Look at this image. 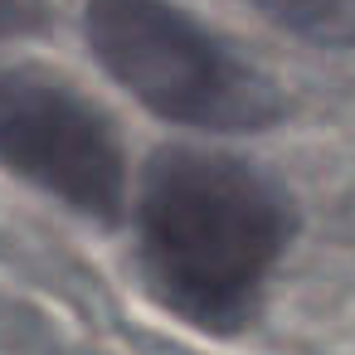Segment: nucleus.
<instances>
[{"label": "nucleus", "mask_w": 355, "mask_h": 355, "mask_svg": "<svg viewBox=\"0 0 355 355\" xmlns=\"http://www.w3.org/2000/svg\"><path fill=\"white\" fill-rule=\"evenodd\" d=\"M253 6L297 40L355 49V0H253Z\"/></svg>", "instance_id": "4"}, {"label": "nucleus", "mask_w": 355, "mask_h": 355, "mask_svg": "<svg viewBox=\"0 0 355 355\" xmlns=\"http://www.w3.org/2000/svg\"><path fill=\"white\" fill-rule=\"evenodd\" d=\"M88 49L156 117L200 132H258L282 93L171 0H88Z\"/></svg>", "instance_id": "2"}, {"label": "nucleus", "mask_w": 355, "mask_h": 355, "mask_svg": "<svg viewBox=\"0 0 355 355\" xmlns=\"http://www.w3.org/2000/svg\"><path fill=\"white\" fill-rule=\"evenodd\" d=\"M35 20H40V10L30 6V0H0V35H20Z\"/></svg>", "instance_id": "5"}, {"label": "nucleus", "mask_w": 355, "mask_h": 355, "mask_svg": "<svg viewBox=\"0 0 355 355\" xmlns=\"http://www.w3.org/2000/svg\"><path fill=\"white\" fill-rule=\"evenodd\" d=\"M292 209L253 166L161 151L141 190V248L156 287L195 321H234L287 248Z\"/></svg>", "instance_id": "1"}, {"label": "nucleus", "mask_w": 355, "mask_h": 355, "mask_svg": "<svg viewBox=\"0 0 355 355\" xmlns=\"http://www.w3.org/2000/svg\"><path fill=\"white\" fill-rule=\"evenodd\" d=\"M0 161L93 219H117L127 166L112 122L64 83L0 78Z\"/></svg>", "instance_id": "3"}]
</instances>
